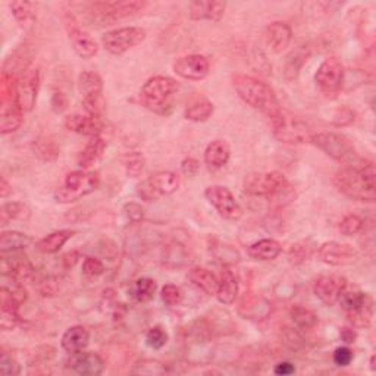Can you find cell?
<instances>
[{"instance_id":"6da1fadb","label":"cell","mask_w":376,"mask_h":376,"mask_svg":"<svg viewBox=\"0 0 376 376\" xmlns=\"http://www.w3.org/2000/svg\"><path fill=\"white\" fill-rule=\"evenodd\" d=\"M375 179L376 172L373 163H361L360 160L356 165L344 166L343 170L336 172L332 183L348 199L373 203L376 199Z\"/></svg>"},{"instance_id":"7a4b0ae2","label":"cell","mask_w":376,"mask_h":376,"mask_svg":"<svg viewBox=\"0 0 376 376\" xmlns=\"http://www.w3.org/2000/svg\"><path fill=\"white\" fill-rule=\"evenodd\" d=\"M232 86L244 103L269 118L283 109L271 86L252 75H235L232 78Z\"/></svg>"},{"instance_id":"3957f363","label":"cell","mask_w":376,"mask_h":376,"mask_svg":"<svg viewBox=\"0 0 376 376\" xmlns=\"http://www.w3.org/2000/svg\"><path fill=\"white\" fill-rule=\"evenodd\" d=\"M178 82L170 77L156 75L144 82L140 91L142 105L151 112L163 115L172 107Z\"/></svg>"},{"instance_id":"277c9868","label":"cell","mask_w":376,"mask_h":376,"mask_svg":"<svg viewBox=\"0 0 376 376\" xmlns=\"http://www.w3.org/2000/svg\"><path fill=\"white\" fill-rule=\"evenodd\" d=\"M272 133L278 142L285 144L310 143L313 130L310 125L288 110L281 109L271 118Z\"/></svg>"},{"instance_id":"5b68a950","label":"cell","mask_w":376,"mask_h":376,"mask_svg":"<svg viewBox=\"0 0 376 376\" xmlns=\"http://www.w3.org/2000/svg\"><path fill=\"white\" fill-rule=\"evenodd\" d=\"M100 186V176L97 172L80 170L69 172L62 184L54 191V199L59 203H74L89 196Z\"/></svg>"},{"instance_id":"8992f818","label":"cell","mask_w":376,"mask_h":376,"mask_svg":"<svg viewBox=\"0 0 376 376\" xmlns=\"http://www.w3.org/2000/svg\"><path fill=\"white\" fill-rule=\"evenodd\" d=\"M310 143L322 150L326 156L337 160L345 166L356 165L360 162V158L353 146L352 140L344 134L333 133V131H322V133H313Z\"/></svg>"},{"instance_id":"52a82bcc","label":"cell","mask_w":376,"mask_h":376,"mask_svg":"<svg viewBox=\"0 0 376 376\" xmlns=\"http://www.w3.org/2000/svg\"><path fill=\"white\" fill-rule=\"evenodd\" d=\"M341 308L347 312L348 320L356 328H368L373 319V301L363 291L347 288L338 300Z\"/></svg>"},{"instance_id":"ba28073f","label":"cell","mask_w":376,"mask_h":376,"mask_svg":"<svg viewBox=\"0 0 376 376\" xmlns=\"http://www.w3.org/2000/svg\"><path fill=\"white\" fill-rule=\"evenodd\" d=\"M78 90L82 96V106L86 114L94 118H102L105 102H103V81L99 74L84 71L78 77Z\"/></svg>"},{"instance_id":"9c48e42d","label":"cell","mask_w":376,"mask_h":376,"mask_svg":"<svg viewBox=\"0 0 376 376\" xmlns=\"http://www.w3.org/2000/svg\"><path fill=\"white\" fill-rule=\"evenodd\" d=\"M345 71L340 59L337 58H326L322 63L319 65L315 81L316 86L319 87L320 93H322L328 99H333L337 97L344 86Z\"/></svg>"},{"instance_id":"30bf717a","label":"cell","mask_w":376,"mask_h":376,"mask_svg":"<svg viewBox=\"0 0 376 376\" xmlns=\"http://www.w3.org/2000/svg\"><path fill=\"white\" fill-rule=\"evenodd\" d=\"M288 184V179L281 172H255L246 176L244 191L253 197L272 199Z\"/></svg>"},{"instance_id":"8fae6325","label":"cell","mask_w":376,"mask_h":376,"mask_svg":"<svg viewBox=\"0 0 376 376\" xmlns=\"http://www.w3.org/2000/svg\"><path fill=\"white\" fill-rule=\"evenodd\" d=\"M179 187V176L171 171H160L149 176L138 186V196L146 202H155L163 196H171Z\"/></svg>"},{"instance_id":"7c38bea8","label":"cell","mask_w":376,"mask_h":376,"mask_svg":"<svg viewBox=\"0 0 376 376\" xmlns=\"http://www.w3.org/2000/svg\"><path fill=\"white\" fill-rule=\"evenodd\" d=\"M146 31L142 27H123L114 31H109L102 37L103 47L110 53L119 57L130 49L142 45L146 40Z\"/></svg>"},{"instance_id":"4fadbf2b","label":"cell","mask_w":376,"mask_h":376,"mask_svg":"<svg viewBox=\"0 0 376 376\" xmlns=\"http://www.w3.org/2000/svg\"><path fill=\"white\" fill-rule=\"evenodd\" d=\"M146 8L144 2L138 0H125V2H100L94 3L91 8L93 18L105 25L114 24L123 18H128L134 13L140 12Z\"/></svg>"},{"instance_id":"5bb4252c","label":"cell","mask_w":376,"mask_h":376,"mask_svg":"<svg viewBox=\"0 0 376 376\" xmlns=\"http://www.w3.org/2000/svg\"><path fill=\"white\" fill-rule=\"evenodd\" d=\"M204 197L211 203L216 212L228 220H239L243 216V209L240 203L235 200L230 188L224 186H211L204 191Z\"/></svg>"},{"instance_id":"9a60e30c","label":"cell","mask_w":376,"mask_h":376,"mask_svg":"<svg viewBox=\"0 0 376 376\" xmlns=\"http://www.w3.org/2000/svg\"><path fill=\"white\" fill-rule=\"evenodd\" d=\"M40 89V69L37 66L27 68L17 86V105L22 112H31L37 102Z\"/></svg>"},{"instance_id":"2e32d148","label":"cell","mask_w":376,"mask_h":376,"mask_svg":"<svg viewBox=\"0 0 376 376\" xmlns=\"http://www.w3.org/2000/svg\"><path fill=\"white\" fill-rule=\"evenodd\" d=\"M317 255L320 260L331 266H347L359 259V253L352 246L337 241H329L320 246Z\"/></svg>"},{"instance_id":"e0dca14e","label":"cell","mask_w":376,"mask_h":376,"mask_svg":"<svg viewBox=\"0 0 376 376\" xmlns=\"http://www.w3.org/2000/svg\"><path fill=\"white\" fill-rule=\"evenodd\" d=\"M174 73L184 80L202 81L209 75L211 63L202 54H188V57L178 58L174 65Z\"/></svg>"},{"instance_id":"ac0fdd59","label":"cell","mask_w":376,"mask_h":376,"mask_svg":"<svg viewBox=\"0 0 376 376\" xmlns=\"http://www.w3.org/2000/svg\"><path fill=\"white\" fill-rule=\"evenodd\" d=\"M345 288H347V280L340 275L319 276L313 284L315 296L326 306L337 304Z\"/></svg>"},{"instance_id":"d6986e66","label":"cell","mask_w":376,"mask_h":376,"mask_svg":"<svg viewBox=\"0 0 376 376\" xmlns=\"http://www.w3.org/2000/svg\"><path fill=\"white\" fill-rule=\"evenodd\" d=\"M68 368L77 375L82 376H99L105 370L103 359L93 352H80L71 354Z\"/></svg>"},{"instance_id":"ffe728a7","label":"cell","mask_w":376,"mask_h":376,"mask_svg":"<svg viewBox=\"0 0 376 376\" xmlns=\"http://www.w3.org/2000/svg\"><path fill=\"white\" fill-rule=\"evenodd\" d=\"M0 304H2L0 326H2L3 331H10L21 322L20 306L22 303L6 285H2V289H0Z\"/></svg>"},{"instance_id":"44dd1931","label":"cell","mask_w":376,"mask_h":376,"mask_svg":"<svg viewBox=\"0 0 376 376\" xmlns=\"http://www.w3.org/2000/svg\"><path fill=\"white\" fill-rule=\"evenodd\" d=\"M68 36L74 52L80 58L91 59L96 57L97 52H99V46H97L96 40L89 33L82 31L75 24L68 25Z\"/></svg>"},{"instance_id":"7402d4cb","label":"cell","mask_w":376,"mask_h":376,"mask_svg":"<svg viewBox=\"0 0 376 376\" xmlns=\"http://www.w3.org/2000/svg\"><path fill=\"white\" fill-rule=\"evenodd\" d=\"M65 128L68 131H73L80 135H87V137H94L100 135L103 130L102 118H94L90 115H69L65 118Z\"/></svg>"},{"instance_id":"603a6c76","label":"cell","mask_w":376,"mask_h":376,"mask_svg":"<svg viewBox=\"0 0 376 376\" xmlns=\"http://www.w3.org/2000/svg\"><path fill=\"white\" fill-rule=\"evenodd\" d=\"M292 38V30L287 22L275 21L268 25L266 31H264V40L266 45L273 53H283L288 49Z\"/></svg>"},{"instance_id":"cb8c5ba5","label":"cell","mask_w":376,"mask_h":376,"mask_svg":"<svg viewBox=\"0 0 376 376\" xmlns=\"http://www.w3.org/2000/svg\"><path fill=\"white\" fill-rule=\"evenodd\" d=\"M227 5L224 2H203V0H196L190 3V18L193 21H213L218 22L222 20L225 13Z\"/></svg>"},{"instance_id":"d4e9b609","label":"cell","mask_w":376,"mask_h":376,"mask_svg":"<svg viewBox=\"0 0 376 376\" xmlns=\"http://www.w3.org/2000/svg\"><path fill=\"white\" fill-rule=\"evenodd\" d=\"M239 278L231 271L230 266H224L219 278V284H218V291H216V299L222 304H232L239 296Z\"/></svg>"},{"instance_id":"484cf974","label":"cell","mask_w":376,"mask_h":376,"mask_svg":"<svg viewBox=\"0 0 376 376\" xmlns=\"http://www.w3.org/2000/svg\"><path fill=\"white\" fill-rule=\"evenodd\" d=\"M90 343V332L81 325H75L68 328L61 340V345L63 350L69 354H75L84 352Z\"/></svg>"},{"instance_id":"4316f807","label":"cell","mask_w":376,"mask_h":376,"mask_svg":"<svg viewBox=\"0 0 376 376\" xmlns=\"http://www.w3.org/2000/svg\"><path fill=\"white\" fill-rule=\"evenodd\" d=\"M107 144L105 142V138L100 135H94L90 137L89 143L86 144V147L81 150V153L78 155V165L81 166L82 170H89L91 166H94L97 162H99L106 150Z\"/></svg>"},{"instance_id":"83f0119b","label":"cell","mask_w":376,"mask_h":376,"mask_svg":"<svg viewBox=\"0 0 376 376\" xmlns=\"http://www.w3.org/2000/svg\"><path fill=\"white\" fill-rule=\"evenodd\" d=\"M231 158V149L225 140H213L204 150V163L212 170L225 166Z\"/></svg>"},{"instance_id":"f1b7e54d","label":"cell","mask_w":376,"mask_h":376,"mask_svg":"<svg viewBox=\"0 0 376 376\" xmlns=\"http://www.w3.org/2000/svg\"><path fill=\"white\" fill-rule=\"evenodd\" d=\"M2 115H0V133L3 135L17 131L22 125L24 112L15 102L2 103Z\"/></svg>"},{"instance_id":"f546056e","label":"cell","mask_w":376,"mask_h":376,"mask_svg":"<svg viewBox=\"0 0 376 376\" xmlns=\"http://www.w3.org/2000/svg\"><path fill=\"white\" fill-rule=\"evenodd\" d=\"M188 280L194 287L199 288L200 291H203L204 294H207V296H215L216 294L219 280L215 276V273H212L209 269L200 268V266L190 269Z\"/></svg>"},{"instance_id":"4dcf8cb0","label":"cell","mask_w":376,"mask_h":376,"mask_svg":"<svg viewBox=\"0 0 376 376\" xmlns=\"http://www.w3.org/2000/svg\"><path fill=\"white\" fill-rule=\"evenodd\" d=\"M281 252H283L281 244L272 239L260 240V241L248 247V256L255 260H260V262L275 260L278 256L281 255Z\"/></svg>"},{"instance_id":"1f68e13d","label":"cell","mask_w":376,"mask_h":376,"mask_svg":"<svg viewBox=\"0 0 376 376\" xmlns=\"http://www.w3.org/2000/svg\"><path fill=\"white\" fill-rule=\"evenodd\" d=\"M73 235H74V231L71 230H61L57 232H52L46 235L45 239L37 241L36 247L40 253H45V255L58 253L59 250L66 244V241L69 239H73Z\"/></svg>"},{"instance_id":"d6a6232c","label":"cell","mask_w":376,"mask_h":376,"mask_svg":"<svg viewBox=\"0 0 376 376\" xmlns=\"http://www.w3.org/2000/svg\"><path fill=\"white\" fill-rule=\"evenodd\" d=\"M33 239L30 235L18 232V231H5L0 235V252L12 253V252H22L24 248L30 247Z\"/></svg>"},{"instance_id":"836d02e7","label":"cell","mask_w":376,"mask_h":376,"mask_svg":"<svg viewBox=\"0 0 376 376\" xmlns=\"http://www.w3.org/2000/svg\"><path fill=\"white\" fill-rule=\"evenodd\" d=\"M158 291V284L151 278H138L130 287V296L138 303L153 300Z\"/></svg>"},{"instance_id":"e575fe53","label":"cell","mask_w":376,"mask_h":376,"mask_svg":"<svg viewBox=\"0 0 376 376\" xmlns=\"http://www.w3.org/2000/svg\"><path fill=\"white\" fill-rule=\"evenodd\" d=\"M213 103L211 100L199 97V99L193 100L186 109V118L191 122H206L209 118L213 115Z\"/></svg>"},{"instance_id":"d590c367","label":"cell","mask_w":376,"mask_h":376,"mask_svg":"<svg viewBox=\"0 0 376 376\" xmlns=\"http://www.w3.org/2000/svg\"><path fill=\"white\" fill-rule=\"evenodd\" d=\"M289 316L292 322L300 329H312L317 325L316 313L308 308H303V306H294V308L289 310Z\"/></svg>"},{"instance_id":"8d00e7d4","label":"cell","mask_w":376,"mask_h":376,"mask_svg":"<svg viewBox=\"0 0 376 376\" xmlns=\"http://www.w3.org/2000/svg\"><path fill=\"white\" fill-rule=\"evenodd\" d=\"M308 57H309V52L304 47H299L296 52H292L289 54V57L287 58L285 71H284L287 80H296L299 77L300 69L303 63L308 61Z\"/></svg>"},{"instance_id":"74e56055","label":"cell","mask_w":376,"mask_h":376,"mask_svg":"<svg viewBox=\"0 0 376 376\" xmlns=\"http://www.w3.org/2000/svg\"><path fill=\"white\" fill-rule=\"evenodd\" d=\"M30 218V209L21 202H10L2 207V222L6 220H27Z\"/></svg>"},{"instance_id":"f35d334b","label":"cell","mask_w":376,"mask_h":376,"mask_svg":"<svg viewBox=\"0 0 376 376\" xmlns=\"http://www.w3.org/2000/svg\"><path fill=\"white\" fill-rule=\"evenodd\" d=\"M122 163H123V168L125 171H127V174L133 178H137L140 176L143 170H144V158L143 155H140V153H128V155H125L122 158Z\"/></svg>"},{"instance_id":"ab89813d","label":"cell","mask_w":376,"mask_h":376,"mask_svg":"<svg viewBox=\"0 0 376 376\" xmlns=\"http://www.w3.org/2000/svg\"><path fill=\"white\" fill-rule=\"evenodd\" d=\"M365 227V220L361 219L359 215H347L341 219L340 222V232L345 236H353L357 235Z\"/></svg>"},{"instance_id":"60d3db41","label":"cell","mask_w":376,"mask_h":376,"mask_svg":"<svg viewBox=\"0 0 376 376\" xmlns=\"http://www.w3.org/2000/svg\"><path fill=\"white\" fill-rule=\"evenodd\" d=\"M12 15L20 24H30L34 20L33 3L30 2H12L10 3Z\"/></svg>"},{"instance_id":"b9f144b4","label":"cell","mask_w":376,"mask_h":376,"mask_svg":"<svg viewBox=\"0 0 376 376\" xmlns=\"http://www.w3.org/2000/svg\"><path fill=\"white\" fill-rule=\"evenodd\" d=\"M166 372L168 369L158 360H142L131 370L134 375H165Z\"/></svg>"},{"instance_id":"7bdbcfd3","label":"cell","mask_w":376,"mask_h":376,"mask_svg":"<svg viewBox=\"0 0 376 376\" xmlns=\"http://www.w3.org/2000/svg\"><path fill=\"white\" fill-rule=\"evenodd\" d=\"M168 332L162 326H153L146 333V344L153 348V350H160L168 344Z\"/></svg>"},{"instance_id":"ee69618b","label":"cell","mask_w":376,"mask_h":376,"mask_svg":"<svg viewBox=\"0 0 376 376\" xmlns=\"http://www.w3.org/2000/svg\"><path fill=\"white\" fill-rule=\"evenodd\" d=\"M34 150L36 155L43 160H54L59 155V149L50 140H37Z\"/></svg>"},{"instance_id":"f6af8a7d","label":"cell","mask_w":376,"mask_h":376,"mask_svg":"<svg viewBox=\"0 0 376 376\" xmlns=\"http://www.w3.org/2000/svg\"><path fill=\"white\" fill-rule=\"evenodd\" d=\"M160 297L166 306H171L172 308V306H178L181 301H183V291H181V288L176 285L168 284L162 288Z\"/></svg>"},{"instance_id":"bcb514c9","label":"cell","mask_w":376,"mask_h":376,"mask_svg":"<svg viewBox=\"0 0 376 376\" xmlns=\"http://www.w3.org/2000/svg\"><path fill=\"white\" fill-rule=\"evenodd\" d=\"M332 359H333V363H336L337 366L345 368V366H348V365H352V361H353V359H354V354H353V352H352V348H350V347L344 345V347H338L337 350L333 352Z\"/></svg>"},{"instance_id":"7dc6e473","label":"cell","mask_w":376,"mask_h":376,"mask_svg":"<svg viewBox=\"0 0 376 376\" xmlns=\"http://www.w3.org/2000/svg\"><path fill=\"white\" fill-rule=\"evenodd\" d=\"M82 272L87 276H99L105 272V264L102 260L89 256L82 262Z\"/></svg>"},{"instance_id":"c3c4849f","label":"cell","mask_w":376,"mask_h":376,"mask_svg":"<svg viewBox=\"0 0 376 376\" xmlns=\"http://www.w3.org/2000/svg\"><path fill=\"white\" fill-rule=\"evenodd\" d=\"M0 372L6 376H15L21 373V366L12 356H8L6 353H3L2 359H0Z\"/></svg>"},{"instance_id":"681fc988","label":"cell","mask_w":376,"mask_h":376,"mask_svg":"<svg viewBox=\"0 0 376 376\" xmlns=\"http://www.w3.org/2000/svg\"><path fill=\"white\" fill-rule=\"evenodd\" d=\"M123 215L127 218L128 222H133V224H138V222H142L144 218V211L143 207L138 203H128L123 206Z\"/></svg>"},{"instance_id":"f907efd6","label":"cell","mask_w":376,"mask_h":376,"mask_svg":"<svg viewBox=\"0 0 376 376\" xmlns=\"http://www.w3.org/2000/svg\"><path fill=\"white\" fill-rule=\"evenodd\" d=\"M309 256H310V247H308V246L304 247V243L292 246V248L289 250V260L294 264H299L304 260H308Z\"/></svg>"},{"instance_id":"816d5d0a","label":"cell","mask_w":376,"mask_h":376,"mask_svg":"<svg viewBox=\"0 0 376 376\" xmlns=\"http://www.w3.org/2000/svg\"><path fill=\"white\" fill-rule=\"evenodd\" d=\"M68 106V99H66V96L61 91H57L53 94L52 97V109L54 110V112L57 114H61L63 112V110L66 109Z\"/></svg>"},{"instance_id":"f5cc1de1","label":"cell","mask_w":376,"mask_h":376,"mask_svg":"<svg viewBox=\"0 0 376 376\" xmlns=\"http://www.w3.org/2000/svg\"><path fill=\"white\" fill-rule=\"evenodd\" d=\"M181 171H183V174L187 176L196 175V172L199 171V160H196L194 158L184 159L183 165H181Z\"/></svg>"},{"instance_id":"db71d44e","label":"cell","mask_w":376,"mask_h":376,"mask_svg":"<svg viewBox=\"0 0 376 376\" xmlns=\"http://www.w3.org/2000/svg\"><path fill=\"white\" fill-rule=\"evenodd\" d=\"M354 121V114L350 109H343L336 115V119H333V123L338 125V127H343V125H348Z\"/></svg>"},{"instance_id":"11a10c76","label":"cell","mask_w":376,"mask_h":376,"mask_svg":"<svg viewBox=\"0 0 376 376\" xmlns=\"http://www.w3.org/2000/svg\"><path fill=\"white\" fill-rule=\"evenodd\" d=\"M273 373L280 376H288V375L296 373V366L289 363V361H281V363H278L273 368Z\"/></svg>"},{"instance_id":"9f6ffc18","label":"cell","mask_w":376,"mask_h":376,"mask_svg":"<svg viewBox=\"0 0 376 376\" xmlns=\"http://www.w3.org/2000/svg\"><path fill=\"white\" fill-rule=\"evenodd\" d=\"M340 337H341V341H344L347 345H350L356 341L357 332L353 328H343L340 331Z\"/></svg>"},{"instance_id":"6f0895ef","label":"cell","mask_w":376,"mask_h":376,"mask_svg":"<svg viewBox=\"0 0 376 376\" xmlns=\"http://www.w3.org/2000/svg\"><path fill=\"white\" fill-rule=\"evenodd\" d=\"M10 193H12L10 186L8 184V181L5 178H2V181H0V196H2L5 199V197L9 196Z\"/></svg>"},{"instance_id":"680465c9","label":"cell","mask_w":376,"mask_h":376,"mask_svg":"<svg viewBox=\"0 0 376 376\" xmlns=\"http://www.w3.org/2000/svg\"><path fill=\"white\" fill-rule=\"evenodd\" d=\"M373 361H375V356H372V357H370V369H372V370H375V365H373Z\"/></svg>"}]
</instances>
